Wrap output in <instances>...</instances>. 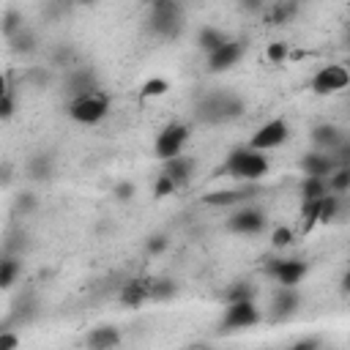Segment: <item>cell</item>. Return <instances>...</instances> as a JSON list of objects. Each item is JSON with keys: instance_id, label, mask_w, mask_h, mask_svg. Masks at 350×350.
Listing matches in <instances>:
<instances>
[{"instance_id": "6", "label": "cell", "mask_w": 350, "mask_h": 350, "mask_svg": "<svg viewBox=\"0 0 350 350\" xmlns=\"http://www.w3.org/2000/svg\"><path fill=\"white\" fill-rule=\"evenodd\" d=\"M262 320L254 298L249 301H230L227 309H224V317H221V331H243V328H252Z\"/></svg>"}, {"instance_id": "34", "label": "cell", "mask_w": 350, "mask_h": 350, "mask_svg": "<svg viewBox=\"0 0 350 350\" xmlns=\"http://www.w3.org/2000/svg\"><path fill=\"white\" fill-rule=\"evenodd\" d=\"M254 287H252V282H232L230 284V290H227V304L230 301H249V298H254Z\"/></svg>"}, {"instance_id": "43", "label": "cell", "mask_w": 350, "mask_h": 350, "mask_svg": "<svg viewBox=\"0 0 350 350\" xmlns=\"http://www.w3.org/2000/svg\"><path fill=\"white\" fill-rule=\"evenodd\" d=\"M27 82L44 88V85H49V71H46V68H30V71H27Z\"/></svg>"}, {"instance_id": "28", "label": "cell", "mask_w": 350, "mask_h": 350, "mask_svg": "<svg viewBox=\"0 0 350 350\" xmlns=\"http://www.w3.org/2000/svg\"><path fill=\"white\" fill-rule=\"evenodd\" d=\"M36 312H38V306H36V301H33L30 295L16 298L14 312H11V320H8V323H30V320L36 317Z\"/></svg>"}, {"instance_id": "29", "label": "cell", "mask_w": 350, "mask_h": 350, "mask_svg": "<svg viewBox=\"0 0 350 350\" xmlns=\"http://www.w3.org/2000/svg\"><path fill=\"white\" fill-rule=\"evenodd\" d=\"M22 27H25V16H22L19 8H8V11L0 16V33H3L5 38H11L14 33H19Z\"/></svg>"}, {"instance_id": "45", "label": "cell", "mask_w": 350, "mask_h": 350, "mask_svg": "<svg viewBox=\"0 0 350 350\" xmlns=\"http://www.w3.org/2000/svg\"><path fill=\"white\" fill-rule=\"evenodd\" d=\"M68 57H71V49H68V46H57V52H55V66L66 63Z\"/></svg>"}, {"instance_id": "5", "label": "cell", "mask_w": 350, "mask_h": 350, "mask_svg": "<svg viewBox=\"0 0 350 350\" xmlns=\"http://www.w3.org/2000/svg\"><path fill=\"white\" fill-rule=\"evenodd\" d=\"M189 134H191V131H189L186 123H180V120L167 123V126L159 131L156 142H153V156H156L159 161H167V159L178 156V153H183V145L189 142Z\"/></svg>"}, {"instance_id": "31", "label": "cell", "mask_w": 350, "mask_h": 350, "mask_svg": "<svg viewBox=\"0 0 350 350\" xmlns=\"http://www.w3.org/2000/svg\"><path fill=\"white\" fill-rule=\"evenodd\" d=\"M38 208V197L36 191H19L14 197V216H30Z\"/></svg>"}, {"instance_id": "48", "label": "cell", "mask_w": 350, "mask_h": 350, "mask_svg": "<svg viewBox=\"0 0 350 350\" xmlns=\"http://www.w3.org/2000/svg\"><path fill=\"white\" fill-rule=\"evenodd\" d=\"M71 3H74V5H93L96 0H71Z\"/></svg>"}, {"instance_id": "44", "label": "cell", "mask_w": 350, "mask_h": 350, "mask_svg": "<svg viewBox=\"0 0 350 350\" xmlns=\"http://www.w3.org/2000/svg\"><path fill=\"white\" fill-rule=\"evenodd\" d=\"M238 5L246 11V14H260L265 8V0H238Z\"/></svg>"}, {"instance_id": "38", "label": "cell", "mask_w": 350, "mask_h": 350, "mask_svg": "<svg viewBox=\"0 0 350 350\" xmlns=\"http://www.w3.org/2000/svg\"><path fill=\"white\" fill-rule=\"evenodd\" d=\"M167 246H170V238H167L164 232H156V235H150V238H148V243H145V252L156 257V254H161Z\"/></svg>"}, {"instance_id": "15", "label": "cell", "mask_w": 350, "mask_h": 350, "mask_svg": "<svg viewBox=\"0 0 350 350\" xmlns=\"http://www.w3.org/2000/svg\"><path fill=\"white\" fill-rule=\"evenodd\" d=\"M312 142H314L317 150L334 153L342 142H347V134H345L339 126H334V123H317V126L312 129Z\"/></svg>"}, {"instance_id": "11", "label": "cell", "mask_w": 350, "mask_h": 350, "mask_svg": "<svg viewBox=\"0 0 350 350\" xmlns=\"http://www.w3.org/2000/svg\"><path fill=\"white\" fill-rule=\"evenodd\" d=\"M306 271H309V265H306L304 260H298V257L268 260V265H265V273H268L271 279H276L279 284H287V287H295V284L306 276Z\"/></svg>"}, {"instance_id": "19", "label": "cell", "mask_w": 350, "mask_h": 350, "mask_svg": "<svg viewBox=\"0 0 350 350\" xmlns=\"http://www.w3.org/2000/svg\"><path fill=\"white\" fill-rule=\"evenodd\" d=\"M120 342H123V334L115 325H98V328L88 331V336H85V345L90 350H109V347H118Z\"/></svg>"}, {"instance_id": "33", "label": "cell", "mask_w": 350, "mask_h": 350, "mask_svg": "<svg viewBox=\"0 0 350 350\" xmlns=\"http://www.w3.org/2000/svg\"><path fill=\"white\" fill-rule=\"evenodd\" d=\"M317 211H320V200H304L301 202V232H309L317 224Z\"/></svg>"}, {"instance_id": "40", "label": "cell", "mask_w": 350, "mask_h": 350, "mask_svg": "<svg viewBox=\"0 0 350 350\" xmlns=\"http://www.w3.org/2000/svg\"><path fill=\"white\" fill-rule=\"evenodd\" d=\"M14 112H16V96L8 90V93H3V96H0V120L14 118Z\"/></svg>"}, {"instance_id": "9", "label": "cell", "mask_w": 350, "mask_h": 350, "mask_svg": "<svg viewBox=\"0 0 350 350\" xmlns=\"http://www.w3.org/2000/svg\"><path fill=\"white\" fill-rule=\"evenodd\" d=\"M265 224H268L265 211H260L254 205H243L227 219V230L235 235H257L265 230Z\"/></svg>"}, {"instance_id": "23", "label": "cell", "mask_w": 350, "mask_h": 350, "mask_svg": "<svg viewBox=\"0 0 350 350\" xmlns=\"http://www.w3.org/2000/svg\"><path fill=\"white\" fill-rule=\"evenodd\" d=\"M8 46H11L14 55H33L38 49V38H36V33L30 27H22L19 33H14L8 38Z\"/></svg>"}, {"instance_id": "8", "label": "cell", "mask_w": 350, "mask_h": 350, "mask_svg": "<svg viewBox=\"0 0 350 350\" xmlns=\"http://www.w3.org/2000/svg\"><path fill=\"white\" fill-rule=\"evenodd\" d=\"M287 137H290L287 120H284V118H273V120L262 123V126L254 131V137L249 139V148H254V150H273V148L284 145Z\"/></svg>"}, {"instance_id": "26", "label": "cell", "mask_w": 350, "mask_h": 350, "mask_svg": "<svg viewBox=\"0 0 350 350\" xmlns=\"http://www.w3.org/2000/svg\"><path fill=\"white\" fill-rule=\"evenodd\" d=\"M227 38H230V36H227L224 30H219V27H202L200 36H197V46L211 55V52H213L216 46H221Z\"/></svg>"}, {"instance_id": "12", "label": "cell", "mask_w": 350, "mask_h": 350, "mask_svg": "<svg viewBox=\"0 0 350 350\" xmlns=\"http://www.w3.org/2000/svg\"><path fill=\"white\" fill-rule=\"evenodd\" d=\"M260 194V186L257 183H241L235 189H219V191H208L202 194V202L205 205H213V208H230V205H241V202H249Z\"/></svg>"}, {"instance_id": "14", "label": "cell", "mask_w": 350, "mask_h": 350, "mask_svg": "<svg viewBox=\"0 0 350 350\" xmlns=\"http://www.w3.org/2000/svg\"><path fill=\"white\" fill-rule=\"evenodd\" d=\"M90 90H98V77L90 66L85 68H71L66 74V93H71V98L82 96V93H90Z\"/></svg>"}, {"instance_id": "1", "label": "cell", "mask_w": 350, "mask_h": 350, "mask_svg": "<svg viewBox=\"0 0 350 350\" xmlns=\"http://www.w3.org/2000/svg\"><path fill=\"white\" fill-rule=\"evenodd\" d=\"M268 170H271V161L265 150H254L246 145V148L230 150L224 164L213 170V178H235L241 183H257L268 175Z\"/></svg>"}, {"instance_id": "35", "label": "cell", "mask_w": 350, "mask_h": 350, "mask_svg": "<svg viewBox=\"0 0 350 350\" xmlns=\"http://www.w3.org/2000/svg\"><path fill=\"white\" fill-rule=\"evenodd\" d=\"M293 241H295V232H293L290 227H276V230L271 232V246H273V249H287Z\"/></svg>"}, {"instance_id": "42", "label": "cell", "mask_w": 350, "mask_h": 350, "mask_svg": "<svg viewBox=\"0 0 350 350\" xmlns=\"http://www.w3.org/2000/svg\"><path fill=\"white\" fill-rule=\"evenodd\" d=\"M320 347H323L320 336H301L293 342V350H320Z\"/></svg>"}, {"instance_id": "22", "label": "cell", "mask_w": 350, "mask_h": 350, "mask_svg": "<svg viewBox=\"0 0 350 350\" xmlns=\"http://www.w3.org/2000/svg\"><path fill=\"white\" fill-rule=\"evenodd\" d=\"M22 273V257L19 254H3L0 257V290H8Z\"/></svg>"}, {"instance_id": "4", "label": "cell", "mask_w": 350, "mask_h": 350, "mask_svg": "<svg viewBox=\"0 0 350 350\" xmlns=\"http://www.w3.org/2000/svg\"><path fill=\"white\" fill-rule=\"evenodd\" d=\"M107 112H109V96L101 88L82 93V96L71 98V104H68V118L82 126H96L98 120L107 118Z\"/></svg>"}, {"instance_id": "46", "label": "cell", "mask_w": 350, "mask_h": 350, "mask_svg": "<svg viewBox=\"0 0 350 350\" xmlns=\"http://www.w3.org/2000/svg\"><path fill=\"white\" fill-rule=\"evenodd\" d=\"M11 175H14V170H11V164H0V186H5V183H11Z\"/></svg>"}, {"instance_id": "39", "label": "cell", "mask_w": 350, "mask_h": 350, "mask_svg": "<svg viewBox=\"0 0 350 350\" xmlns=\"http://www.w3.org/2000/svg\"><path fill=\"white\" fill-rule=\"evenodd\" d=\"M134 194H137V186H134L131 180H120V183L112 189V197H115L118 202H129Z\"/></svg>"}, {"instance_id": "2", "label": "cell", "mask_w": 350, "mask_h": 350, "mask_svg": "<svg viewBox=\"0 0 350 350\" xmlns=\"http://www.w3.org/2000/svg\"><path fill=\"white\" fill-rule=\"evenodd\" d=\"M246 112V101L235 93H227V90H213V93H205L197 107H194V118L200 123H208V126H216V123H227V120H235Z\"/></svg>"}, {"instance_id": "36", "label": "cell", "mask_w": 350, "mask_h": 350, "mask_svg": "<svg viewBox=\"0 0 350 350\" xmlns=\"http://www.w3.org/2000/svg\"><path fill=\"white\" fill-rule=\"evenodd\" d=\"M287 55H290V46H287L284 41H273V44H268V49H265V57H268L271 63H284Z\"/></svg>"}, {"instance_id": "17", "label": "cell", "mask_w": 350, "mask_h": 350, "mask_svg": "<svg viewBox=\"0 0 350 350\" xmlns=\"http://www.w3.org/2000/svg\"><path fill=\"white\" fill-rule=\"evenodd\" d=\"M164 164V175L180 189V186H186L189 180H191V175H194V159L191 156H183V153H178V156H172V159H167V161H161Z\"/></svg>"}, {"instance_id": "24", "label": "cell", "mask_w": 350, "mask_h": 350, "mask_svg": "<svg viewBox=\"0 0 350 350\" xmlns=\"http://www.w3.org/2000/svg\"><path fill=\"white\" fill-rule=\"evenodd\" d=\"M342 211V194H334L328 191L325 197H320V211H317V224H328L339 216Z\"/></svg>"}, {"instance_id": "3", "label": "cell", "mask_w": 350, "mask_h": 350, "mask_svg": "<svg viewBox=\"0 0 350 350\" xmlns=\"http://www.w3.org/2000/svg\"><path fill=\"white\" fill-rule=\"evenodd\" d=\"M148 27L153 36L172 38L183 27V8L180 0H150V14H148Z\"/></svg>"}, {"instance_id": "20", "label": "cell", "mask_w": 350, "mask_h": 350, "mask_svg": "<svg viewBox=\"0 0 350 350\" xmlns=\"http://www.w3.org/2000/svg\"><path fill=\"white\" fill-rule=\"evenodd\" d=\"M118 298H120L123 306H131V309L142 306V304L148 301V279H129V282L120 287Z\"/></svg>"}, {"instance_id": "32", "label": "cell", "mask_w": 350, "mask_h": 350, "mask_svg": "<svg viewBox=\"0 0 350 350\" xmlns=\"http://www.w3.org/2000/svg\"><path fill=\"white\" fill-rule=\"evenodd\" d=\"M170 90V82L164 77H150L142 82L139 88V98H156V96H164Z\"/></svg>"}, {"instance_id": "41", "label": "cell", "mask_w": 350, "mask_h": 350, "mask_svg": "<svg viewBox=\"0 0 350 350\" xmlns=\"http://www.w3.org/2000/svg\"><path fill=\"white\" fill-rule=\"evenodd\" d=\"M19 345H22V339H19V334H14L11 325L0 331V350H16Z\"/></svg>"}, {"instance_id": "25", "label": "cell", "mask_w": 350, "mask_h": 350, "mask_svg": "<svg viewBox=\"0 0 350 350\" xmlns=\"http://www.w3.org/2000/svg\"><path fill=\"white\" fill-rule=\"evenodd\" d=\"M328 194V183L320 175H304L301 180V200H320Z\"/></svg>"}, {"instance_id": "27", "label": "cell", "mask_w": 350, "mask_h": 350, "mask_svg": "<svg viewBox=\"0 0 350 350\" xmlns=\"http://www.w3.org/2000/svg\"><path fill=\"white\" fill-rule=\"evenodd\" d=\"M325 183H328V191H334V194H347V191H350V164L334 167V172L325 178Z\"/></svg>"}, {"instance_id": "18", "label": "cell", "mask_w": 350, "mask_h": 350, "mask_svg": "<svg viewBox=\"0 0 350 350\" xmlns=\"http://www.w3.org/2000/svg\"><path fill=\"white\" fill-rule=\"evenodd\" d=\"M25 172H27V178H30L33 183H44V180H49V178L55 175V156H52L49 150H38V153H33V156L27 159Z\"/></svg>"}, {"instance_id": "21", "label": "cell", "mask_w": 350, "mask_h": 350, "mask_svg": "<svg viewBox=\"0 0 350 350\" xmlns=\"http://www.w3.org/2000/svg\"><path fill=\"white\" fill-rule=\"evenodd\" d=\"M178 293V282L170 276H153L148 279V301H170Z\"/></svg>"}, {"instance_id": "7", "label": "cell", "mask_w": 350, "mask_h": 350, "mask_svg": "<svg viewBox=\"0 0 350 350\" xmlns=\"http://www.w3.org/2000/svg\"><path fill=\"white\" fill-rule=\"evenodd\" d=\"M347 82H350L347 68L334 63V66H323V68L312 77L309 88H312V93H317V96H334V93L345 90V88H347Z\"/></svg>"}, {"instance_id": "30", "label": "cell", "mask_w": 350, "mask_h": 350, "mask_svg": "<svg viewBox=\"0 0 350 350\" xmlns=\"http://www.w3.org/2000/svg\"><path fill=\"white\" fill-rule=\"evenodd\" d=\"M295 11H298V3H295V0L276 3L273 11L268 14V22H271V25H284V22H290V19L295 16Z\"/></svg>"}, {"instance_id": "37", "label": "cell", "mask_w": 350, "mask_h": 350, "mask_svg": "<svg viewBox=\"0 0 350 350\" xmlns=\"http://www.w3.org/2000/svg\"><path fill=\"white\" fill-rule=\"evenodd\" d=\"M175 191H178V186H175V183L161 172V175L156 178V183H153V197H156V200H161V197H170V194H175Z\"/></svg>"}, {"instance_id": "16", "label": "cell", "mask_w": 350, "mask_h": 350, "mask_svg": "<svg viewBox=\"0 0 350 350\" xmlns=\"http://www.w3.org/2000/svg\"><path fill=\"white\" fill-rule=\"evenodd\" d=\"M298 167H301L304 175H320V178H328V175L334 172V167H339V164L334 161L331 153H325V150H312V153L301 156Z\"/></svg>"}, {"instance_id": "47", "label": "cell", "mask_w": 350, "mask_h": 350, "mask_svg": "<svg viewBox=\"0 0 350 350\" xmlns=\"http://www.w3.org/2000/svg\"><path fill=\"white\" fill-rule=\"evenodd\" d=\"M8 90H11V88H8V77H5V74H0V96H3V93H8Z\"/></svg>"}, {"instance_id": "13", "label": "cell", "mask_w": 350, "mask_h": 350, "mask_svg": "<svg viewBox=\"0 0 350 350\" xmlns=\"http://www.w3.org/2000/svg\"><path fill=\"white\" fill-rule=\"evenodd\" d=\"M301 306V295L295 287H287V284H279L271 295V320L273 323H284L290 320Z\"/></svg>"}, {"instance_id": "10", "label": "cell", "mask_w": 350, "mask_h": 350, "mask_svg": "<svg viewBox=\"0 0 350 350\" xmlns=\"http://www.w3.org/2000/svg\"><path fill=\"white\" fill-rule=\"evenodd\" d=\"M246 52V41L243 38H227L221 46H216L211 55H208V71L211 74H221V71H230Z\"/></svg>"}]
</instances>
